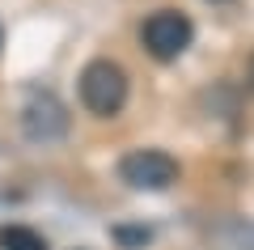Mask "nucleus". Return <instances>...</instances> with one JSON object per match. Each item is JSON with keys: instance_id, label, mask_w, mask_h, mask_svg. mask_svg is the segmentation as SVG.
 I'll return each instance as SVG.
<instances>
[{"instance_id": "nucleus-3", "label": "nucleus", "mask_w": 254, "mask_h": 250, "mask_svg": "<svg viewBox=\"0 0 254 250\" xmlns=\"http://www.w3.org/2000/svg\"><path fill=\"white\" fill-rule=\"evenodd\" d=\"M119 178L136 191H165L178 182V161L161 149H136L119 161Z\"/></svg>"}, {"instance_id": "nucleus-4", "label": "nucleus", "mask_w": 254, "mask_h": 250, "mask_svg": "<svg viewBox=\"0 0 254 250\" xmlns=\"http://www.w3.org/2000/svg\"><path fill=\"white\" fill-rule=\"evenodd\" d=\"M21 123H26V132L34 136V140H60V136L68 132V115H64L60 98H55V93H43V89H34L26 98Z\"/></svg>"}, {"instance_id": "nucleus-7", "label": "nucleus", "mask_w": 254, "mask_h": 250, "mask_svg": "<svg viewBox=\"0 0 254 250\" xmlns=\"http://www.w3.org/2000/svg\"><path fill=\"white\" fill-rule=\"evenodd\" d=\"M0 43H4V34H0Z\"/></svg>"}, {"instance_id": "nucleus-6", "label": "nucleus", "mask_w": 254, "mask_h": 250, "mask_svg": "<svg viewBox=\"0 0 254 250\" xmlns=\"http://www.w3.org/2000/svg\"><path fill=\"white\" fill-rule=\"evenodd\" d=\"M250 89H254V60H250Z\"/></svg>"}, {"instance_id": "nucleus-1", "label": "nucleus", "mask_w": 254, "mask_h": 250, "mask_svg": "<svg viewBox=\"0 0 254 250\" xmlns=\"http://www.w3.org/2000/svg\"><path fill=\"white\" fill-rule=\"evenodd\" d=\"M81 102H85V110H93V115H102V119L119 115L123 102H127V72L119 68V64H110V60L85 64V72H81Z\"/></svg>"}, {"instance_id": "nucleus-5", "label": "nucleus", "mask_w": 254, "mask_h": 250, "mask_svg": "<svg viewBox=\"0 0 254 250\" xmlns=\"http://www.w3.org/2000/svg\"><path fill=\"white\" fill-rule=\"evenodd\" d=\"M0 250H47V238L30 225H0Z\"/></svg>"}, {"instance_id": "nucleus-2", "label": "nucleus", "mask_w": 254, "mask_h": 250, "mask_svg": "<svg viewBox=\"0 0 254 250\" xmlns=\"http://www.w3.org/2000/svg\"><path fill=\"white\" fill-rule=\"evenodd\" d=\"M140 38H144V47H148V55H153V60L170 64V60H178V55L190 47L195 26H190L187 13H178V9H161V13H153V17L144 21Z\"/></svg>"}]
</instances>
